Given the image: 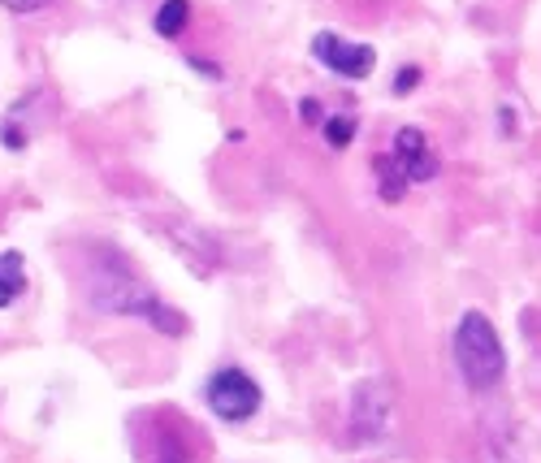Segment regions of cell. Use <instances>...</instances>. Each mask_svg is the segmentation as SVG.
<instances>
[{
  "mask_svg": "<svg viewBox=\"0 0 541 463\" xmlns=\"http://www.w3.org/2000/svg\"><path fill=\"white\" fill-rule=\"evenodd\" d=\"M87 299L96 312H113V316H139V321H152L161 334H182L187 321L169 308V303L148 290L130 269H113V264H96L87 273Z\"/></svg>",
  "mask_w": 541,
  "mask_h": 463,
  "instance_id": "1",
  "label": "cell"
},
{
  "mask_svg": "<svg viewBox=\"0 0 541 463\" xmlns=\"http://www.w3.org/2000/svg\"><path fill=\"white\" fill-rule=\"evenodd\" d=\"M451 347H455L459 373H464V381H468L472 390H494L498 381H503V373H507V351H503L498 329H494V321L485 312L472 308V312L459 316Z\"/></svg>",
  "mask_w": 541,
  "mask_h": 463,
  "instance_id": "2",
  "label": "cell"
},
{
  "mask_svg": "<svg viewBox=\"0 0 541 463\" xmlns=\"http://www.w3.org/2000/svg\"><path fill=\"white\" fill-rule=\"evenodd\" d=\"M377 191L386 204H399L407 187H416V182H429L438 178V152H433V143L425 139V130L416 126H403L399 135H394V148L381 152L377 161Z\"/></svg>",
  "mask_w": 541,
  "mask_h": 463,
  "instance_id": "3",
  "label": "cell"
},
{
  "mask_svg": "<svg viewBox=\"0 0 541 463\" xmlns=\"http://www.w3.org/2000/svg\"><path fill=\"white\" fill-rule=\"evenodd\" d=\"M390 412H394V390L381 377H364L351 394V438L360 446H377L390 433Z\"/></svg>",
  "mask_w": 541,
  "mask_h": 463,
  "instance_id": "4",
  "label": "cell"
},
{
  "mask_svg": "<svg viewBox=\"0 0 541 463\" xmlns=\"http://www.w3.org/2000/svg\"><path fill=\"white\" fill-rule=\"evenodd\" d=\"M208 407L221 416V420H247L260 412V386L243 368H221L208 381Z\"/></svg>",
  "mask_w": 541,
  "mask_h": 463,
  "instance_id": "5",
  "label": "cell"
},
{
  "mask_svg": "<svg viewBox=\"0 0 541 463\" xmlns=\"http://www.w3.org/2000/svg\"><path fill=\"white\" fill-rule=\"evenodd\" d=\"M312 57L321 61L325 70H334L338 78H368L377 70L373 44H347V39H338L334 31H321L312 39Z\"/></svg>",
  "mask_w": 541,
  "mask_h": 463,
  "instance_id": "6",
  "label": "cell"
},
{
  "mask_svg": "<svg viewBox=\"0 0 541 463\" xmlns=\"http://www.w3.org/2000/svg\"><path fill=\"white\" fill-rule=\"evenodd\" d=\"M22 290H26L22 256H18V251H0V308H9Z\"/></svg>",
  "mask_w": 541,
  "mask_h": 463,
  "instance_id": "7",
  "label": "cell"
},
{
  "mask_svg": "<svg viewBox=\"0 0 541 463\" xmlns=\"http://www.w3.org/2000/svg\"><path fill=\"white\" fill-rule=\"evenodd\" d=\"M187 22H191L187 0H165V5L156 9V31H161L165 39H178L182 31H187Z\"/></svg>",
  "mask_w": 541,
  "mask_h": 463,
  "instance_id": "8",
  "label": "cell"
},
{
  "mask_svg": "<svg viewBox=\"0 0 541 463\" xmlns=\"http://www.w3.org/2000/svg\"><path fill=\"white\" fill-rule=\"evenodd\" d=\"M321 135H325V143H329V148H351V139H355V122H351V117H325V130H321Z\"/></svg>",
  "mask_w": 541,
  "mask_h": 463,
  "instance_id": "9",
  "label": "cell"
},
{
  "mask_svg": "<svg viewBox=\"0 0 541 463\" xmlns=\"http://www.w3.org/2000/svg\"><path fill=\"white\" fill-rule=\"evenodd\" d=\"M420 83V70L416 65H407V70H399V78H394V91H399V96H407V91H412Z\"/></svg>",
  "mask_w": 541,
  "mask_h": 463,
  "instance_id": "10",
  "label": "cell"
},
{
  "mask_svg": "<svg viewBox=\"0 0 541 463\" xmlns=\"http://www.w3.org/2000/svg\"><path fill=\"white\" fill-rule=\"evenodd\" d=\"M0 5H5L9 13H35V9H44L48 0H0Z\"/></svg>",
  "mask_w": 541,
  "mask_h": 463,
  "instance_id": "11",
  "label": "cell"
},
{
  "mask_svg": "<svg viewBox=\"0 0 541 463\" xmlns=\"http://www.w3.org/2000/svg\"><path fill=\"white\" fill-rule=\"evenodd\" d=\"M299 113H303V122H308V126H321V122H325V117H321V104H316V100H303Z\"/></svg>",
  "mask_w": 541,
  "mask_h": 463,
  "instance_id": "12",
  "label": "cell"
},
{
  "mask_svg": "<svg viewBox=\"0 0 541 463\" xmlns=\"http://www.w3.org/2000/svg\"><path fill=\"white\" fill-rule=\"evenodd\" d=\"M187 65H191V70H200V74H208V78H221V65H213L208 57H187Z\"/></svg>",
  "mask_w": 541,
  "mask_h": 463,
  "instance_id": "13",
  "label": "cell"
}]
</instances>
